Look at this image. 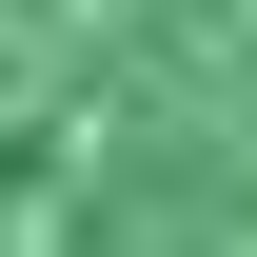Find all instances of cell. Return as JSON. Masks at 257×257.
Wrapping results in <instances>:
<instances>
[{
  "label": "cell",
  "mask_w": 257,
  "mask_h": 257,
  "mask_svg": "<svg viewBox=\"0 0 257 257\" xmlns=\"http://www.w3.org/2000/svg\"><path fill=\"white\" fill-rule=\"evenodd\" d=\"M0 257H257V0H0Z\"/></svg>",
  "instance_id": "obj_1"
}]
</instances>
